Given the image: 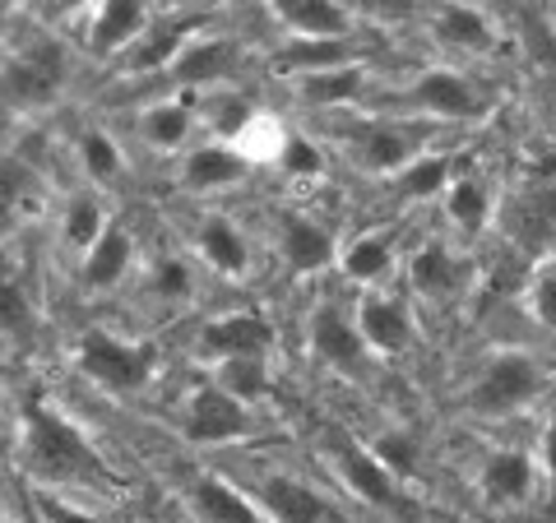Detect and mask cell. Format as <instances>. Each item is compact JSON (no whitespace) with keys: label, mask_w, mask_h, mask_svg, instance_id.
I'll use <instances>...</instances> for the list:
<instances>
[{"label":"cell","mask_w":556,"mask_h":523,"mask_svg":"<svg viewBox=\"0 0 556 523\" xmlns=\"http://www.w3.org/2000/svg\"><path fill=\"white\" fill-rule=\"evenodd\" d=\"M14 459L33 477V486H51V492H108L112 468L98 455V445L84 435L79 422L47 404L42 394H28L20 408V431H14Z\"/></svg>","instance_id":"obj_1"},{"label":"cell","mask_w":556,"mask_h":523,"mask_svg":"<svg viewBox=\"0 0 556 523\" xmlns=\"http://www.w3.org/2000/svg\"><path fill=\"white\" fill-rule=\"evenodd\" d=\"M70 79H75V56L56 28H38L0 61V98L14 112H47L51 102H61Z\"/></svg>","instance_id":"obj_2"},{"label":"cell","mask_w":556,"mask_h":523,"mask_svg":"<svg viewBox=\"0 0 556 523\" xmlns=\"http://www.w3.org/2000/svg\"><path fill=\"white\" fill-rule=\"evenodd\" d=\"M547 394V366L525 347H501L486 357L468 390L459 394V412L478 422H506V417L533 408Z\"/></svg>","instance_id":"obj_3"},{"label":"cell","mask_w":556,"mask_h":523,"mask_svg":"<svg viewBox=\"0 0 556 523\" xmlns=\"http://www.w3.org/2000/svg\"><path fill=\"white\" fill-rule=\"evenodd\" d=\"M159 361H163V347L153 339H121L112 329H84L75 339L79 375L116 398L144 394L159 380Z\"/></svg>","instance_id":"obj_4"},{"label":"cell","mask_w":556,"mask_h":523,"mask_svg":"<svg viewBox=\"0 0 556 523\" xmlns=\"http://www.w3.org/2000/svg\"><path fill=\"white\" fill-rule=\"evenodd\" d=\"M431 130H437L431 120L413 116H362L353 126H339L334 139L348 153V163H357V171L390 181L399 167H408L417 153H427Z\"/></svg>","instance_id":"obj_5"},{"label":"cell","mask_w":556,"mask_h":523,"mask_svg":"<svg viewBox=\"0 0 556 523\" xmlns=\"http://www.w3.org/2000/svg\"><path fill=\"white\" fill-rule=\"evenodd\" d=\"M247 65H251L247 42L232 38V33L204 28L181 47V56L163 69V84H167V93L204 98V93H218V89H237V79Z\"/></svg>","instance_id":"obj_6"},{"label":"cell","mask_w":556,"mask_h":523,"mask_svg":"<svg viewBox=\"0 0 556 523\" xmlns=\"http://www.w3.org/2000/svg\"><path fill=\"white\" fill-rule=\"evenodd\" d=\"M394 107L413 120H482L486 116V93L482 84L459 65H427L399 89Z\"/></svg>","instance_id":"obj_7"},{"label":"cell","mask_w":556,"mask_h":523,"mask_svg":"<svg viewBox=\"0 0 556 523\" xmlns=\"http://www.w3.org/2000/svg\"><path fill=\"white\" fill-rule=\"evenodd\" d=\"M496 232L506 237V251L529 259V265L556 255V181H533L501 195Z\"/></svg>","instance_id":"obj_8"},{"label":"cell","mask_w":556,"mask_h":523,"mask_svg":"<svg viewBox=\"0 0 556 523\" xmlns=\"http://www.w3.org/2000/svg\"><path fill=\"white\" fill-rule=\"evenodd\" d=\"M325 459H329V473L339 477L343 492L353 496L357 505H367V510L399 514V510H404V505H408L404 482H399V477L390 473V468L371 455L367 445L353 441V435H329Z\"/></svg>","instance_id":"obj_9"},{"label":"cell","mask_w":556,"mask_h":523,"mask_svg":"<svg viewBox=\"0 0 556 523\" xmlns=\"http://www.w3.org/2000/svg\"><path fill=\"white\" fill-rule=\"evenodd\" d=\"M255 431H260L255 408L241 404V398H232L228 390H218L214 380L186 394V404H181V441L214 449V445L251 441Z\"/></svg>","instance_id":"obj_10"},{"label":"cell","mask_w":556,"mask_h":523,"mask_svg":"<svg viewBox=\"0 0 556 523\" xmlns=\"http://www.w3.org/2000/svg\"><path fill=\"white\" fill-rule=\"evenodd\" d=\"M247 492L255 496L260 510L269 514V523H348L343 510L320 492V486H311L298 473H283V468L255 473L247 482Z\"/></svg>","instance_id":"obj_11"},{"label":"cell","mask_w":556,"mask_h":523,"mask_svg":"<svg viewBox=\"0 0 556 523\" xmlns=\"http://www.w3.org/2000/svg\"><path fill=\"white\" fill-rule=\"evenodd\" d=\"M274 237L283 251V265L298 278H316L329 265H339V237L325 218L306 208H274Z\"/></svg>","instance_id":"obj_12"},{"label":"cell","mask_w":556,"mask_h":523,"mask_svg":"<svg viewBox=\"0 0 556 523\" xmlns=\"http://www.w3.org/2000/svg\"><path fill=\"white\" fill-rule=\"evenodd\" d=\"M251 171L255 163L241 153L237 144H228V139H195L186 153H181V163H177V186L186 190V195H223V190H237L241 181H251Z\"/></svg>","instance_id":"obj_13"},{"label":"cell","mask_w":556,"mask_h":523,"mask_svg":"<svg viewBox=\"0 0 556 523\" xmlns=\"http://www.w3.org/2000/svg\"><path fill=\"white\" fill-rule=\"evenodd\" d=\"M306 347H311V357H316L320 366H329V371H339V375H367L371 347L362 343L353 310H343L339 302H320L316 310H311V320H306Z\"/></svg>","instance_id":"obj_14"},{"label":"cell","mask_w":556,"mask_h":523,"mask_svg":"<svg viewBox=\"0 0 556 523\" xmlns=\"http://www.w3.org/2000/svg\"><path fill=\"white\" fill-rule=\"evenodd\" d=\"M404 269H408L413 296H422V302H431V306H455L473 292V259L459 255L455 246H445V241L417 246L404 259Z\"/></svg>","instance_id":"obj_15"},{"label":"cell","mask_w":556,"mask_h":523,"mask_svg":"<svg viewBox=\"0 0 556 523\" xmlns=\"http://www.w3.org/2000/svg\"><path fill=\"white\" fill-rule=\"evenodd\" d=\"M274 324L260 310H223V316L204 320L195 334V357L204 366L237 361V357H269L274 353Z\"/></svg>","instance_id":"obj_16"},{"label":"cell","mask_w":556,"mask_h":523,"mask_svg":"<svg viewBox=\"0 0 556 523\" xmlns=\"http://www.w3.org/2000/svg\"><path fill=\"white\" fill-rule=\"evenodd\" d=\"M353 320H357L362 343L371 347V357H404V353H413L417 320H413V306L399 292H386V288L362 292L357 306H353Z\"/></svg>","instance_id":"obj_17"},{"label":"cell","mask_w":556,"mask_h":523,"mask_svg":"<svg viewBox=\"0 0 556 523\" xmlns=\"http://www.w3.org/2000/svg\"><path fill=\"white\" fill-rule=\"evenodd\" d=\"M153 24V0H93L84 24V51L102 65H116Z\"/></svg>","instance_id":"obj_18"},{"label":"cell","mask_w":556,"mask_h":523,"mask_svg":"<svg viewBox=\"0 0 556 523\" xmlns=\"http://www.w3.org/2000/svg\"><path fill=\"white\" fill-rule=\"evenodd\" d=\"M204 28H208V14H167V20H153L144 33H139V42L112 69L121 79H153V75H163V69L181 56V47L195 38V33H204Z\"/></svg>","instance_id":"obj_19"},{"label":"cell","mask_w":556,"mask_h":523,"mask_svg":"<svg viewBox=\"0 0 556 523\" xmlns=\"http://www.w3.org/2000/svg\"><path fill=\"white\" fill-rule=\"evenodd\" d=\"M478 496L486 510H519L538 496V459L519 445H496L486 449V459L478 463Z\"/></svg>","instance_id":"obj_20"},{"label":"cell","mask_w":556,"mask_h":523,"mask_svg":"<svg viewBox=\"0 0 556 523\" xmlns=\"http://www.w3.org/2000/svg\"><path fill=\"white\" fill-rule=\"evenodd\" d=\"M42 208H47V177L38 171V163L20 149L0 153V241L24 232V222H33Z\"/></svg>","instance_id":"obj_21"},{"label":"cell","mask_w":556,"mask_h":523,"mask_svg":"<svg viewBox=\"0 0 556 523\" xmlns=\"http://www.w3.org/2000/svg\"><path fill=\"white\" fill-rule=\"evenodd\" d=\"M288 89H292V102L306 112H343V107H353V102L371 98L376 75H371V61H348L334 69L288 79Z\"/></svg>","instance_id":"obj_22"},{"label":"cell","mask_w":556,"mask_h":523,"mask_svg":"<svg viewBox=\"0 0 556 523\" xmlns=\"http://www.w3.org/2000/svg\"><path fill=\"white\" fill-rule=\"evenodd\" d=\"M195 130H200V112H195V98H186V93H163L135 112L139 144L153 153H177L181 158L195 144Z\"/></svg>","instance_id":"obj_23"},{"label":"cell","mask_w":556,"mask_h":523,"mask_svg":"<svg viewBox=\"0 0 556 523\" xmlns=\"http://www.w3.org/2000/svg\"><path fill=\"white\" fill-rule=\"evenodd\" d=\"M181 505L195 523H269L247 486H237L218 473H195L181 486Z\"/></svg>","instance_id":"obj_24"},{"label":"cell","mask_w":556,"mask_h":523,"mask_svg":"<svg viewBox=\"0 0 556 523\" xmlns=\"http://www.w3.org/2000/svg\"><path fill=\"white\" fill-rule=\"evenodd\" d=\"M427 28H431V38H437V47L455 51L464 61H486L501 47L496 24L486 20L478 5H468V0H437Z\"/></svg>","instance_id":"obj_25"},{"label":"cell","mask_w":556,"mask_h":523,"mask_svg":"<svg viewBox=\"0 0 556 523\" xmlns=\"http://www.w3.org/2000/svg\"><path fill=\"white\" fill-rule=\"evenodd\" d=\"M75 265H79V288L89 292V296H108V292H116V288L135 273V265H139L135 232H130L121 218H112V222H108V232L93 241V251H89V255H79Z\"/></svg>","instance_id":"obj_26"},{"label":"cell","mask_w":556,"mask_h":523,"mask_svg":"<svg viewBox=\"0 0 556 523\" xmlns=\"http://www.w3.org/2000/svg\"><path fill=\"white\" fill-rule=\"evenodd\" d=\"M195 255L218 278H232V283H241V278L251 273V265H255L247 228H241L237 218H228V214H200L195 218Z\"/></svg>","instance_id":"obj_27"},{"label":"cell","mask_w":556,"mask_h":523,"mask_svg":"<svg viewBox=\"0 0 556 523\" xmlns=\"http://www.w3.org/2000/svg\"><path fill=\"white\" fill-rule=\"evenodd\" d=\"M38 329H42V316L24 269L10 255H0V347L5 353H28L38 343Z\"/></svg>","instance_id":"obj_28"},{"label":"cell","mask_w":556,"mask_h":523,"mask_svg":"<svg viewBox=\"0 0 556 523\" xmlns=\"http://www.w3.org/2000/svg\"><path fill=\"white\" fill-rule=\"evenodd\" d=\"M288 38H357V14L343 0H265Z\"/></svg>","instance_id":"obj_29"},{"label":"cell","mask_w":556,"mask_h":523,"mask_svg":"<svg viewBox=\"0 0 556 523\" xmlns=\"http://www.w3.org/2000/svg\"><path fill=\"white\" fill-rule=\"evenodd\" d=\"M70 153H75V167H79L84 186L102 190V195L126 181V171H130L126 149H121V139L108 126H79L75 139H70Z\"/></svg>","instance_id":"obj_30"},{"label":"cell","mask_w":556,"mask_h":523,"mask_svg":"<svg viewBox=\"0 0 556 523\" xmlns=\"http://www.w3.org/2000/svg\"><path fill=\"white\" fill-rule=\"evenodd\" d=\"M348 61H367V42H357V38H288L269 56L274 75H283V79L316 75V69H334Z\"/></svg>","instance_id":"obj_31"},{"label":"cell","mask_w":556,"mask_h":523,"mask_svg":"<svg viewBox=\"0 0 556 523\" xmlns=\"http://www.w3.org/2000/svg\"><path fill=\"white\" fill-rule=\"evenodd\" d=\"M441 214L450 218V228L464 241H478L496 222V190L486 186V177H478V171H455V181H450L441 195Z\"/></svg>","instance_id":"obj_32"},{"label":"cell","mask_w":556,"mask_h":523,"mask_svg":"<svg viewBox=\"0 0 556 523\" xmlns=\"http://www.w3.org/2000/svg\"><path fill=\"white\" fill-rule=\"evenodd\" d=\"M399 269V246L390 232H357L348 246H339V273L348 278L353 288L371 292V288H386V278Z\"/></svg>","instance_id":"obj_33"},{"label":"cell","mask_w":556,"mask_h":523,"mask_svg":"<svg viewBox=\"0 0 556 523\" xmlns=\"http://www.w3.org/2000/svg\"><path fill=\"white\" fill-rule=\"evenodd\" d=\"M108 222H112V208H108V195L102 190H93V186H84V190H75L65 204H61V246L70 251V255H89L93 251V241L108 232Z\"/></svg>","instance_id":"obj_34"},{"label":"cell","mask_w":556,"mask_h":523,"mask_svg":"<svg viewBox=\"0 0 556 523\" xmlns=\"http://www.w3.org/2000/svg\"><path fill=\"white\" fill-rule=\"evenodd\" d=\"M450 181H455V158L427 149V153H417L408 167H399L390 177V195L404 200V204H427V200H441Z\"/></svg>","instance_id":"obj_35"},{"label":"cell","mask_w":556,"mask_h":523,"mask_svg":"<svg viewBox=\"0 0 556 523\" xmlns=\"http://www.w3.org/2000/svg\"><path fill=\"white\" fill-rule=\"evenodd\" d=\"M208 375H214L218 390H228L232 398L241 404H260V398H269L274 390V375H269V357H237V361H218L208 366Z\"/></svg>","instance_id":"obj_36"},{"label":"cell","mask_w":556,"mask_h":523,"mask_svg":"<svg viewBox=\"0 0 556 523\" xmlns=\"http://www.w3.org/2000/svg\"><path fill=\"white\" fill-rule=\"evenodd\" d=\"M195 288H200V278L186 255H159L149 265V296L167 310H181L190 296H195Z\"/></svg>","instance_id":"obj_37"},{"label":"cell","mask_w":556,"mask_h":523,"mask_svg":"<svg viewBox=\"0 0 556 523\" xmlns=\"http://www.w3.org/2000/svg\"><path fill=\"white\" fill-rule=\"evenodd\" d=\"M274 163H278V171H283L288 181H316V177H325V167H329L325 144L316 135H306V130H283V144H278Z\"/></svg>","instance_id":"obj_38"},{"label":"cell","mask_w":556,"mask_h":523,"mask_svg":"<svg viewBox=\"0 0 556 523\" xmlns=\"http://www.w3.org/2000/svg\"><path fill=\"white\" fill-rule=\"evenodd\" d=\"M28 514L33 523H108V514L93 510L84 496L51 492V486H28Z\"/></svg>","instance_id":"obj_39"},{"label":"cell","mask_w":556,"mask_h":523,"mask_svg":"<svg viewBox=\"0 0 556 523\" xmlns=\"http://www.w3.org/2000/svg\"><path fill=\"white\" fill-rule=\"evenodd\" d=\"M367 449L390 468V473L399 482H413L417 473H422V441H417L413 431L404 426H390V431H380L376 441H367Z\"/></svg>","instance_id":"obj_40"},{"label":"cell","mask_w":556,"mask_h":523,"mask_svg":"<svg viewBox=\"0 0 556 523\" xmlns=\"http://www.w3.org/2000/svg\"><path fill=\"white\" fill-rule=\"evenodd\" d=\"M519 302H525L529 320L543 329V334L556 339V255L538 259V265L529 269V283H525V292H519Z\"/></svg>","instance_id":"obj_41"},{"label":"cell","mask_w":556,"mask_h":523,"mask_svg":"<svg viewBox=\"0 0 556 523\" xmlns=\"http://www.w3.org/2000/svg\"><path fill=\"white\" fill-rule=\"evenodd\" d=\"M538 468H543L547 505L556 510V398L547 404V422H543V435H538Z\"/></svg>","instance_id":"obj_42"},{"label":"cell","mask_w":556,"mask_h":523,"mask_svg":"<svg viewBox=\"0 0 556 523\" xmlns=\"http://www.w3.org/2000/svg\"><path fill=\"white\" fill-rule=\"evenodd\" d=\"M28 5H33V20L42 28H56V24H70L75 14L93 10V0H28Z\"/></svg>","instance_id":"obj_43"},{"label":"cell","mask_w":556,"mask_h":523,"mask_svg":"<svg viewBox=\"0 0 556 523\" xmlns=\"http://www.w3.org/2000/svg\"><path fill=\"white\" fill-rule=\"evenodd\" d=\"M14 5H20V0H0V20H5V14H10Z\"/></svg>","instance_id":"obj_44"},{"label":"cell","mask_w":556,"mask_h":523,"mask_svg":"<svg viewBox=\"0 0 556 523\" xmlns=\"http://www.w3.org/2000/svg\"><path fill=\"white\" fill-rule=\"evenodd\" d=\"M0 523H10V514H5V510H0Z\"/></svg>","instance_id":"obj_45"},{"label":"cell","mask_w":556,"mask_h":523,"mask_svg":"<svg viewBox=\"0 0 556 523\" xmlns=\"http://www.w3.org/2000/svg\"><path fill=\"white\" fill-rule=\"evenodd\" d=\"M552 24H556V5H552Z\"/></svg>","instance_id":"obj_46"}]
</instances>
